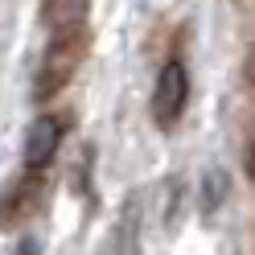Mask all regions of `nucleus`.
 Here are the masks:
<instances>
[{
  "label": "nucleus",
  "mask_w": 255,
  "mask_h": 255,
  "mask_svg": "<svg viewBox=\"0 0 255 255\" xmlns=\"http://www.w3.org/2000/svg\"><path fill=\"white\" fill-rule=\"evenodd\" d=\"M87 58V25L83 29H66V33H50V45H45V58L37 66V83H33V99L45 103L54 99L74 78V70L83 66Z\"/></svg>",
  "instance_id": "f257e3e1"
},
{
  "label": "nucleus",
  "mask_w": 255,
  "mask_h": 255,
  "mask_svg": "<svg viewBox=\"0 0 255 255\" xmlns=\"http://www.w3.org/2000/svg\"><path fill=\"white\" fill-rule=\"evenodd\" d=\"M189 103V74H185V62H165L161 74H156V87H152V120L161 128H173L181 120V111Z\"/></svg>",
  "instance_id": "f03ea898"
},
{
  "label": "nucleus",
  "mask_w": 255,
  "mask_h": 255,
  "mask_svg": "<svg viewBox=\"0 0 255 255\" xmlns=\"http://www.w3.org/2000/svg\"><path fill=\"white\" fill-rule=\"evenodd\" d=\"M58 144H62V120L58 116L33 120V128L25 136V173H41L58 156Z\"/></svg>",
  "instance_id": "7ed1b4c3"
},
{
  "label": "nucleus",
  "mask_w": 255,
  "mask_h": 255,
  "mask_svg": "<svg viewBox=\"0 0 255 255\" xmlns=\"http://www.w3.org/2000/svg\"><path fill=\"white\" fill-rule=\"evenodd\" d=\"M103 255H140V198H128L124 210L111 227L107 251Z\"/></svg>",
  "instance_id": "20e7f679"
},
{
  "label": "nucleus",
  "mask_w": 255,
  "mask_h": 255,
  "mask_svg": "<svg viewBox=\"0 0 255 255\" xmlns=\"http://www.w3.org/2000/svg\"><path fill=\"white\" fill-rule=\"evenodd\" d=\"M91 12V0H45L41 21L50 33H66V29H83Z\"/></svg>",
  "instance_id": "39448f33"
},
{
  "label": "nucleus",
  "mask_w": 255,
  "mask_h": 255,
  "mask_svg": "<svg viewBox=\"0 0 255 255\" xmlns=\"http://www.w3.org/2000/svg\"><path fill=\"white\" fill-rule=\"evenodd\" d=\"M222 198H227V177H222L218 169H210V173L202 177V210L214 214L218 206H222Z\"/></svg>",
  "instance_id": "423d86ee"
},
{
  "label": "nucleus",
  "mask_w": 255,
  "mask_h": 255,
  "mask_svg": "<svg viewBox=\"0 0 255 255\" xmlns=\"http://www.w3.org/2000/svg\"><path fill=\"white\" fill-rule=\"evenodd\" d=\"M12 255H37V243H33V239H21V243H17V251H12Z\"/></svg>",
  "instance_id": "0eeeda50"
}]
</instances>
